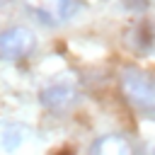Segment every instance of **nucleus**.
Listing matches in <instances>:
<instances>
[{"instance_id": "obj_5", "label": "nucleus", "mask_w": 155, "mask_h": 155, "mask_svg": "<svg viewBox=\"0 0 155 155\" xmlns=\"http://www.w3.org/2000/svg\"><path fill=\"white\" fill-rule=\"evenodd\" d=\"M90 155H136V153H133V145L128 138H124L119 133H109L92 143Z\"/></svg>"}, {"instance_id": "obj_6", "label": "nucleus", "mask_w": 155, "mask_h": 155, "mask_svg": "<svg viewBox=\"0 0 155 155\" xmlns=\"http://www.w3.org/2000/svg\"><path fill=\"white\" fill-rule=\"evenodd\" d=\"M29 128L24 124H0V153H15L24 145Z\"/></svg>"}, {"instance_id": "obj_7", "label": "nucleus", "mask_w": 155, "mask_h": 155, "mask_svg": "<svg viewBox=\"0 0 155 155\" xmlns=\"http://www.w3.org/2000/svg\"><path fill=\"white\" fill-rule=\"evenodd\" d=\"M138 155H155V143H145V145L138 150Z\"/></svg>"}, {"instance_id": "obj_3", "label": "nucleus", "mask_w": 155, "mask_h": 155, "mask_svg": "<svg viewBox=\"0 0 155 155\" xmlns=\"http://www.w3.org/2000/svg\"><path fill=\"white\" fill-rule=\"evenodd\" d=\"M24 5L44 24H63L78 10V0H24Z\"/></svg>"}, {"instance_id": "obj_2", "label": "nucleus", "mask_w": 155, "mask_h": 155, "mask_svg": "<svg viewBox=\"0 0 155 155\" xmlns=\"http://www.w3.org/2000/svg\"><path fill=\"white\" fill-rule=\"evenodd\" d=\"M34 31L27 27H10L0 31V58L5 61H19L27 58L34 51Z\"/></svg>"}, {"instance_id": "obj_1", "label": "nucleus", "mask_w": 155, "mask_h": 155, "mask_svg": "<svg viewBox=\"0 0 155 155\" xmlns=\"http://www.w3.org/2000/svg\"><path fill=\"white\" fill-rule=\"evenodd\" d=\"M121 92L128 104L143 114H155V75L140 68L121 70Z\"/></svg>"}, {"instance_id": "obj_4", "label": "nucleus", "mask_w": 155, "mask_h": 155, "mask_svg": "<svg viewBox=\"0 0 155 155\" xmlns=\"http://www.w3.org/2000/svg\"><path fill=\"white\" fill-rule=\"evenodd\" d=\"M41 104L46 107V109H51V111H65V109H70L73 104H75V99H78V87H75V82L73 80H68V78H56V80H51L44 90H41Z\"/></svg>"}]
</instances>
